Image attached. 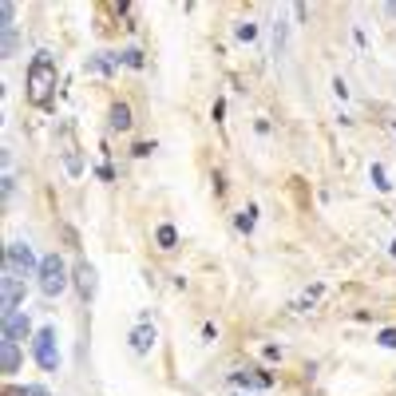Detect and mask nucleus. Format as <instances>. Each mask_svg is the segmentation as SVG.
<instances>
[{
  "label": "nucleus",
  "mask_w": 396,
  "mask_h": 396,
  "mask_svg": "<svg viewBox=\"0 0 396 396\" xmlns=\"http://www.w3.org/2000/svg\"><path fill=\"white\" fill-rule=\"evenodd\" d=\"M0 282H4V317L20 313V309H16V305L24 301V285H20V278H16L12 269H4V278H0Z\"/></svg>",
  "instance_id": "39448f33"
},
{
  "label": "nucleus",
  "mask_w": 396,
  "mask_h": 396,
  "mask_svg": "<svg viewBox=\"0 0 396 396\" xmlns=\"http://www.w3.org/2000/svg\"><path fill=\"white\" fill-rule=\"evenodd\" d=\"M253 222H258V206H246V210L238 214V230H242V234H250Z\"/></svg>",
  "instance_id": "f8f14e48"
},
{
  "label": "nucleus",
  "mask_w": 396,
  "mask_h": 396,
  "mask_svg": "<svg viewBox=\"0 0 396 396\" xmlns=\"http://www.w3.org/2000/svg\"><path fill=\"white\" fill-rule=\"evenodd\" d=\"M32 357H36V364H40L44 373H56V368H60V348H56V329H52V325L36 329V337H32Z\"/></svg>",
  "instance_id": "7ed1b4c3"
},
{
  "label": "nucleus",
  "mask_w": 396,
  "mask_h": 396,
  "mask_svg": "<svg viewBox=\"0 0 396 396\" xmlns=\"http://www.w3.org/2000/svg\"><path fill=\"white\" fill-rule=\"evenodd\" d=\"M4 56H16V28H4Z\"/></svg>",
  "instance_id": "2eb2a0df"
},
{
  "label": "nucleus",
  "mask_w": 396,
  "mask_h": 396,
  "mask_svg": "<svg viewBox=\"0 0 396 396\" xmlns=\"http://www.w3.org/2000/svg\"><path fill=\"white\" fill-rule=\"evenodd\" d=\"M4 262H8V269H12L16 278H28L32 269L40 273V262H36V253H32L28 242H8V246H4Z\"/></svg>",
  "instance_id": "20e7f679"
},
{
  "label": "nucleus",
  "mask_w": 396,
  "mask_h": 396,
  "mask_svg": "<svg viewBox=\"0 0 396 396\" xmlns=\"http://www.w3.org/2000/svg\"><path fill=\"white\" fill-rule=\"evenodd\" d=\"M76 289L83 301L95 298V289H99V282H95V266H87V262H79L76 266Z\"/></svg>",
  "instance_id": "0eeeda50"
},
{
  "label": "nucleus",
  "mask_w": 396,
  "mask_h": 396,
  "mask_svg": "<svg viewBox=\"0 0 396 396\" xmlns=\"http://www.w3.org/2000/svg\"><path fill=\"white\" fill-rule=\"evenodd\" d=\"M4 396H24V388H8V393H4Z\"/></svg>",
  "instance_id": "412c9836"
},
{
  "label": "nucleus",
  "mask_w": 396,
  "mask_h": 396,
  "mask_svg": "<svg viewBox=\"0 0 396 396\" xmlns=\"http://www.w3.org/2000/svg\"><path fill=\"white\" fill-rule=\"evenodd\" d=\"M380 345H384V348H396V329H384V333H380Z\"/></svg>",
  "instance_id": "a211bd4d"
},
{
  "label": "nucleus",
  "mask_w": 396,
  "mask_h": 396,
  "mask_svg": "<svg viewBox=\"0 0 396 396\" xmlns=\"http://www.w3.org/2000/svg\"><path fill=\"white\" fill-rule=\"evenodd\" d=\"M388 253H393V258H396V242H393V246H388Z\"/></svg>",
  "instance_id": "4be33fe9"
},
{
  "label": "nucleus",
  "mask_w": 396,
  "mask_h": 396,
  "mask_svg": "<svg viewBox=\"0 0 396 396\" xmlns=\"http://www.w3.org/2000/svg\"><path fill=\"white\" fill-rule=\"evenodd\" d=\"M32 333V321H28V313H12V317H4V341H24Z\"/></svg>",
  "instance_id": "6e6552de"
},
{
  "label": "nucleus",
  "mask_w": 396,
  "mask_h": 396,
  "mask_svg": "<svg viewBox=\"0 0 396 396\" xmlns=\"http://www.w3.org/2000/svg\"><path fill=\"white\" fill-rule=\"evenodd\" d=\"M230 384H242V388H269L273 377H269V373H234Z\"/></svg>",
  "instance_id": "9d476101"
},
{
  "label": "nucleus",
  "mask_w": 396,
  "mask_h": 396,
  "mask_svg": "<svg viewBox=\"0 0 396 396\" xmlns=\"http://www.w3.org/2000/svg\"><path fill=\"white\" fill-rule=\"evenodd\" d=\"M373 183H377V190H388V187H393V183L384 178V167H380V163H373Z\"/></svg>",
  "instance_id": "4468645a"
},
{
  "label": "nucleus",
  "mask_w": 396,
  "mask_h": 396,
  "mask_svg": "<svg viewBox=\"0 0 396 396\" xmlns=\"http://www.w3.org/2000/svg\"><path fill=\"white\" fill-rule=\"evenodd\" d=\"M111 131H131V107H127V103H115V107H111Z\"/></svg>",
  "instance_id": "9b49d317"
},
{
  "label": "nucleus",
  "mask_w": 396,
  "mask_h": 396,
  "mask_svg": "<svg viewBox=\"0 0 396 396\" xmlns=\"http://www.w3.org/2000/svg\"><path fill=\"white\" fill-rule=\"evenodd\" d=\"M67 289V266H63L60 253H48L40 258V293L44 298H60Z\"/></svg>",
  "instance_id": "f03ea898"
},
{
  "label": "nucleus",
  "mask_w": 396,
  "mask_h": 396,
  "mask_svg": "<svg viewBox=\"0 0 396 396\" xmlns=\"http://www.w3.org/2000/svg\"><path fill=\"white\" fill-rule=\"evenodd\" d=\"M131 348H135V353H151V348H155V325H151V321H147V313L139 317V325H135V333H131Z\"/></svg>",
  "instance_id": "423d86ee"
},
{
  "label": "nucleus",
  "mask_w": 396,
  "mask_h": 396,
  "mask_svg": "<svg viewBox=\"0 0 396 396\" xmlns=\"http://www.w3.org/2000/svg\"><path fill=\"white\" fill-rule=\"evenodd\" d=\"M158 246H163V250H174V242H178V234H174V226H158Z\"/></svg>",
  "instance_id": "ddd939ff"
},
{
  "label": "nucleus",
  "mask_w": 396,
  "mask_h": 396,
  "mask_svg": "<svg viewBox=\"0 0 396 396\" xmlns=\"http://www.w3.org/2000/svg\"><path fill=\"white\" fill-rule=\"evenodd\" d=\"M0 368H4V377H12L20 368V345L16 341H0Z\"/></svg>",
  "instance_id": "1a4fd4ad"
},
{
  "label": "nucleus",
  "mask_w": 396,
  "mask_h": 396,
  "mask_svg": "<svg viewBox=\"0 0 396 396\" xmlns=\"http://www.w3.org/2000/svg\"><path fill=\"white\" fill-rule=\"evenodd\" d=\"M56 63L48 60V52H40L36 60H32L28 67V99L36 103V107H48V99H52V92H56Z\"/></svg>",
  "instance_id": "f257e3e1"
},
{
  "label": "nucleus",
  "mask_w": 396,
  "mask_h": 396,
  "mask_svg": "<svg viewBox=\"0 0 396 396\" xmlns=\"http://www.w3.org/2000/svg\"><path fill=\"white\" fill-rule=\"evenodd\" d=\"M258 36V24H238V40H253Z\"/></svg>",
  "instance_id": "dca6fc26"
},
{
  "label": "nucleus",
  "mask_w": 396,
  "mask_h": 396,
  "mask_svg": "<svg viewBox=\"0 0 396 396\" xmlns=\"http://www.w3.org/2000/svg\"><path fill=\"white\" fill-rule=\"evenodd\" d=\"M123 63H131V67H143V52H135V48H131V52H123Z\"/></svg>",
  "instance_id": "f3484780"
},
{
  "label": "nucleus",
  "mask_w": 396,
  "mask_h": 396,
  "mask_svg": "<svg viewBox=\"0 0 396 396\" xmlns=\"http://www.w3.org/2000/svg\"><path fill=\"white\" fill-rule=\"evenodd\" d=\"M151 151H155V143H135V155H151Z\"/></svg>",
  "instance_id": "aec40b11"
},
{
  "label": "nucleus",
  "mask_w": 396,
  "mask_h": 396,
  "mask_svg": "<svg viewBox=\"0 0 396 396\" xmlns=\"http://www.w3.org/2000/svg\"><path fill=\"white\" fill-rule=\"evenodd\" d=\"M24 396H52L44 384H24Z\"/></svg>",
  "instance_id": "6ab92c4d"
}]
</instances>
